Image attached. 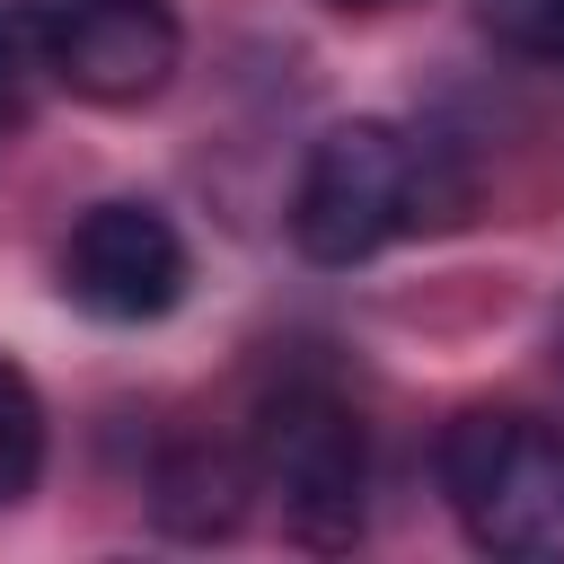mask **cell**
I'll use <instances>...</instances> for the list:
<instances>
[{
	"label": "cell",
	"mask_w": 564,
	"mask_h": 564,
	"mask_svg": "<svg viewBox=\"0 0 564 564\" xmlns=\"http://www.w3.org/2000/svg\"><path fill=\"white\" fill-rule=\"evenodd\" d=\"M44 467V405L26 388V370L0 361V502H18Z\"/></svg>",
	"instance_id": "obj_7"
},
{
	"label": "cell",
	"mask_w": 564,
	"mask_h": 564,
	"mask_svg": "<svg viewBox=\"0 0 564 564\" xmlns=\"http://www.w3.org/2000/svg\"><path fill=\"white\" fill-rule=\"evenodd\" d=\"M423 220H449L432 176H423V150L397 132V123H335L308 167H300V194H291V238L308 264H361L379 256L397 229H423Z\"/></svg>",
	"instance_id": "obj_1"
},
{
	"label": "cell",
	"mask_w": 564,
	"mask_h": 564,
	"mask_svg": "<svg viewBox=\"0 0 564 564\" xmlns=\"http://www.w3.org/2000/svg\"><path fill=\"white\" fill-rule=\"evenodd\" d=\"M335 9H370V0H335Z\"/></svg>",
	"instance_id": "obj_10"
},
{
	"label": "cell",
	"mask_w": 564,
	"mask_h": 564,
	"mask_svg": "<svg viewBox=\"0 0 564 564\" xmlns=\"http://www.w3.org/2000/svg\"><path fill=\"white\" fill-rule=\"evenodd\" d=\"M150 511L176 538H229L238 511H247V467L220 458V449H176L159 467V485H150Z\"/></svg>",
	"instance_id": "obj_6"
},
{
	"label": "cell",
	"mask_w": 564,
	"mask_h": 564,
	"mask_svg": "<svg viewBox=\"0 0 564 564\" xmlns=\"http://www.w3.org/2000/svg\"><path fill=\"white\" fill-rule=\"evenodd\" d=\"M485 26L529 62H564V0H485Z\"/></svg>",
	"instance_id": "obj_8"
},
{
	"label": "cell",
	"mask_w": 564,
	"mask_h": 564,
	"mask_svg": "<svg viewBox=\"0 0 564 564\" xmlns=\"http://www.w3.org/2000/svg\"><path fill=\"white\" fill-rule=\"evenodd\" d=\"M44 70V18L0 9V132L26 115V79Z\"/></svg>",
	"instance_id": "obj_9"
},
{
	"label": "cell",
	"mask_w": 564,
	"mask_h": 564,
	"mask_svg": "<svg viewBox=\"0 0 564 564\" xmlns=\"http://www.w3.org/2000/svg\"><path fill=\"white\" fill-rule=\"evenodd\" d=\"M176 9L167 0H62L44 9V70L88 106H150L176 79Z\"/></svg>",
	"instance_id": "obj_4"
},
{
	"label": "cell",
	"mask_w": 564,
	"mask_h": 564,
	"mask_svg": "<svg viewBox=\"0 0 564 564\" xmlns=\"http://www.w3.org/2000/svg\"><path fill=\"white\" fill-rule=\"evenodd\" d=\"M62 291L106 326H150L185 300V238L150 203H97L62 247Z\"/></svg>",
	"instance_id": "obj_5"
},
{
	"label": "cell",
	"mask_w": 564,
	"mask_h": 564,
	"mask_svg": "<svg viewBox=\"0 0 564 564\" xmlns=\"http://www.w3.org/2000/svg\"><path fill=\"white\" fill-rule=\"evenodd\" d=\"M256 476L282 502L291 538H308V546H352L361 538L370 449H361V423H352V405L335 388L300 379V388L264 397V414H256Z\"/></svg>",
	"instance_id": "obj_3"
},
{
	"label": "cell",
	"mask_w": 564,
	"mask_h": 564,
	"mask_svg": "<svg viewBox=\"0 0 564 564\" xmlns=\"http://www.w3.org/2000/svg\"><path fill=\"white\" fill-rule=\"evenodd\" d=\"M449 511L485 555L564 564V432L538 414H458L441 441Z\"/></svg>",
	"instance_id": "obj_2"
}]
</instances>
